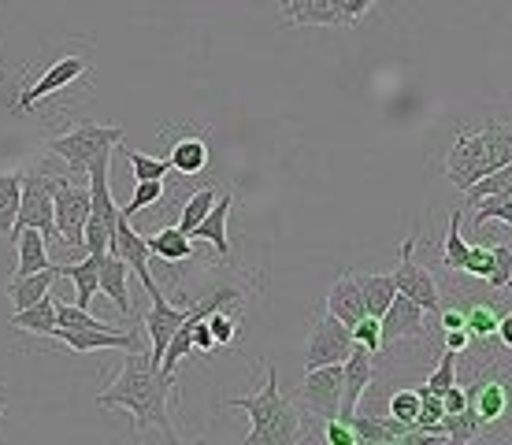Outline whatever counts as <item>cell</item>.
<instances>
[{"instance_id": "obj_1", "label": "cell", "mask_w": 512, "mask_h": 445, "mask_svg": "<svg viewBox=\"0 0 512 445\" xmlns=\"http://www.w3.org/2000/svg\"><path fill=\"white\" fill-rule=\"evenodd\" d=\"M171 386H175V375H167L145 349H127L119 379L112 382L108 390H101L97 405L127 408L130 416H134V431L160 427L167 442H175L179 434H175V427H171V420H167V397H171Z\"/></svg>"}, {"instance_id": "obj_14", "label": "cell", "mask_w": 512, "mask_h": 445, "mask_svg": "<svg viewBox=\"0 0 512 445\" xmlns=\"http://www.w3.org/2000/svg\"><path fill=\"white\" fill-rule=\"evenodd\" d=\"M56 342H64L75 353H101V349H141V331H78V327H56Z\"/></svg>"}, {"instance_id": "obj_20", "label": "cell", "mask_w": 512, "mask_h": 445, "mask_svg": "<svg viewBox=\"0 0 512 445\" xmlns=\"http://www.w3.org/2000/svg\"><path fill=\"white\" fill-rule=\"evenodd\" d=\"M231 204H234L231 193L216 197V204L208 208V216L201 219V223L193 227V234H190V238H201V242L212 245L219 256H231V242H227V219H231Z\"/></svg>"}, {"instance_id": "obj_11", "label": "cell", "mask_w": 512, "mask_h": 445, "mask_svg": "<svg viewBox=\"0 0 512 445\" xmlns=\"http://www.w3.org/2000/svg\"><path fill=\"white\" fill-rule=\"evenodd\" d=\"M108 253L119 256V260H123V264H127L141 282H145L149 297L164 293L153 279V267H149V256H153L149 253V242L141 238L138 230L130 227V216H123V212H119V219H116V230H112V245H108Z\"/></svg>"}, {"instance_id": "obj_38", "label": "cell", "mask_w": 512, "mask_h": 445, "mask_svg": "<svg viewBox=\"0 0 512 445\" xmlns=\"http://www.w3.org/2000/svg\"><path fill=\"white\" fill-rule=\"evenodd\" d=\"M82 238H86V242H82V249H86V253L104 256V253H108V245H112V227H108L101 216H93V212H90V219H86V234H82Z\"/></svg>"}, {"instance_id": "obj_26", "label": "cell", "mask_w": 512, "mask_h": 445, "mask_svg": "<svg viewBox=\"0 0 512 445\" xmlns=\"http://www.w3.org/2000/svg\"><path fill=\"white\" fill-rule=\"evenodd\" d=\"M145 242H149V253L167 260V264H182V260H193V256H197L193 238L190 234H182L179 227H164L160 234H149Z\"/></svg>"}, {"instance_id": "obj_27", "label": "cell", "mask_w": 512, "mask_h": 445, "mask_svg": "<svg viewBox=\"0 0 512 445\" xmlns=\"http://www.w3.org/2000/svg\"><path fill=\"white\" fill-rule=\"evenodd\" d=\"M12 331H30V334H52L56 331V297L52 290L34 301L30 308H19L12 316Z\"/></svg>"}, {"instance_id": "obj_8", "label": "cell", "mask_w": 512, "mask_h": 445, "mask_svg": "<svg viewBox=\"0 0 512 445\" xmlns=\"http://www.w3.org/2000/svg\"><path fill=\"white\" fill-rule=\"evenodd\" d=\"M509 386H512V375L509 371H501V368L479 371V375L464 386V394H468V408L479 416L483 434H487L498 420H505V412H509Z\"/></svg>"}, {"instance_id": "obj_35", "label": "cell", "mask_w": 512, "mask_h": 445, "mask_svg": "<svg viewBox=\"0 0 512 445\" xmlns=\"http://www.w3.org/2000/svg\"><path fill=\"white\" fill-rule=\"evenodd\" d=\"M453 382H457V353L442 349V356H438V368L427 375V382H423V386H427L431 394H446Z\"/></svg>"}, {"instance_id": "obj_18", "label": "cell", "mask_w": 512, "mask_h": 445, "mask_svg": "<svg viewBox=\"0 0 512 445\" xmlns=\"http://www.w3.org/2000/svg\"><path fill=\"white\" fill-rule=\"evenodd\" d=\"M282 26H346L334 0H286Z\"/></svg>"}, {"instance_id": "obj_48", "label": "cell", "mask_w": 512, "mask_h": 445, "mask_svg": "<svg viewBox=\"0 0 512 445\" xmlns=\"http://www.w3.org/2000/svg\"><path fill=\"white\" fill-rule=\"evenodd\" d=\"M375 4H379V0H375Z\"/></svg>"}, {"instance_id": "obj_45", "label": "cell", "mask_w": 512, "mask_h": 445, "mask_svg": "<svg viewBox=\"0 0 512 445\" xmlns=\"http://www.w3.org/2000/svg\"><path fill=\"white\" fill-rule=\"evenodd\" d=\"M501 338V345L505 349H512V312H505V316L498 319V331H494Z\"/></svg>"}, {"instance_id": "obj_15", "label": "cell", "mask_w": 512, "mask_h": 445, "mask_svg": "<svg viewBox=\"0 0 512 445\" xmlns=\"http://www.w3.org/2000/svg\"><path fill=\"white\" fill-rule=\"evenodd\" d=\"M423 316H427V312H423L412 297H405V293H394L390 308L379 316V327H383V345L405 342V338H420V334H423Z\"/></svg>"}, {"instance_id": "obj_22", "label": "cell", "mask_w": 512, "mask_h": 445, "mask_svg": "<svg viewBox=\"0 0 512 445\" xmlns=\"http://www.w3.org/2000/svg\"><path fill=\"white\" fill-rule=\"evenodd\" d=\"M60 271V279H71L75 282V305L90 308V301L101 293V256H86V260H78V264H64L56 267Z\"/></svg>"}, {"instance_id": "obj_2", "label": "cell", "mask_w": 512, "mask_h": 445, "mask_svg": "<svg viewBox=\"0 0 512 445\" xmlns=\"http://www.w3.org/2000/svg\"><path fill=\"white\" fill-rule=\"evenodd\" d=\"M227 408L249 412V434L245 445H297L301 442V412L290 397L279 390V371L268 368V379L253 397H231L223 401Z\"/></svg>"}, {"instance_id": "obj_13", "label": "cell", "mask_w": 512, "mask_h": 445, "mask_svg": "<svg viewBox=\"0 0 512 445\" xmlns=\"http://www.w3.org/2000/svg\"><path fill=\"white\" fill-rule=\"evenodd\" d=\"M372 375H375V353H368L364 345H353V353L342 360V408H338L342 420H349L357 412L360 397L368 394V386H372Z\"/></svg>"}, {"instance_id": "obj_30", "label": "cell", "mask_w": 512, "mask_h": 445, "mask_svg": "<svg viewBox=\"0 0 512 445\" xmlns=\"http://www.w3.org/2000/svg\"><path fill=\"white\" fill-rule=\"evenodd\" d=\"M360 279V293H364V308L368 316H383L390 301H394V275H357Z\"/></svg>"}, {"instance_id": "obj_47", "label": "cell", "mask_w": 512, "mask_h": 445, "mask_svg": "<svg viewBox=\"0 0 512 445\" xmlns=\"http://www.w3.org/2000/svg\"><path fill=\"white\" fill-rule=\"evenodd\" d=\"M505 290H512V282H509V286H505Z\"/></svg>"}, {"instance_id": "obj_33", "label": "cell", "mask_w": 512, "mask_h": 445, "mask_svg": "<svg viewBox=\"0 0 512 445\" xmlns=\"http://www.w3.org/2000/svg\"><path fill=\"white\" fill-rule=\"evenodd\" d=\"M216 204V186H205V190H197L190 201L182 204V216H179V230L182 234H193V227L208 216V208Z\"/></svg>"}, {"instance_id": "obj_21", "label": "cell", "mask_w": 512, "mask_h": 445, "mask_svg": "<svg viewBox=\"0 0 512 445\" xmlns=\"http://www.w3.org/2000/svg\"><path fill=\"white\" fill-rule=\"evenodd\" d=\"M56 279H60V271L56 267H41V271H30V275H12V282H8V297H12L15 312L19 308H30L34 301H41L45 293L56 286Z\"/></svg>"}, {"instance_id": "obj_29", "label": "cell", "mask_w": 512, "mask_h": 445, "mask_svg": "<svg viewBox=\"0 0 512 445\" xmlns=\"http://www.w3.org/2000/svg\"><path fill=\"white\" fill-rule=\"evenodd\" d=\"M19 197H23V171H4L0 175V234L8 238L19 216Z\"/></svg>"}, {"instance_id": "obj_10", "label": "cell", "mask_w": 512, "mask_h": 445, "mask_svg": "<svg viewBox=\"0 0 512 445\" xmlns=\"http://www.w3.org/2000/svg\"><path fill=\"white\" fill-rule=\"evenodd\" d=\"M301 405L316 416V420H331L342 408V364H323V368H305L301 382Z\"/></svg>"}, {"instance_id": "obj_4", "label": "cell", "mask_w": 512, "mask_h": 445, "mask_svg": "<svg viewBox=\"0 0 512 445\" xmlns=\"http://www.w3.org/2000/svg\"><path fill=\"white\" fill-rule=\"evenodd\" d=\"M116 145H123V127H108V123L82 119L78 127L64 130V134H56V138L49 141V153L56 156V160H64L67 175L82 178L97 156L112 153Z\"/></svg>"}, {"instance_id": "obj_19", "label": "cell", "mask_w": 512, "mask_h": 445, "mask_svg": "<svg viewBox=\"0 0 512 445\" xmlns=\"http://www.w3.org/2000/svg\"><path fill=\"white\" fill-rule=\"evenodd\" d=\"M349 423H353V431H357V442H368V445L405 442L412 434L409 423L394 420V416H360V412H353Z\"/></svg>"}, {"instance_id": "obj_31", "label": "cell", "mask_w": 512, "mask_h": 445, "mask_svg": "<svg viewBox=\"0 0 512 445\" xmlns=\"http://www.w3.org/2000/svg\"><path fill=\"white\" fill-rule=\"evenodd\" d=\"M498 308L487 305V301H472V305L464 308V327H468V334L472 338H479V342H487V338H494V331H498Z\"/></svg>"}, {"instance_id": "obj_24", "label": "cell", "mask_w": 512, "mask_h": 445, "mask_svg": "<svg viewBox=\"0 0 512 445\" xmlns=\"http://www.w3.org/2000/svg\"><path fill=\"white\" fill-rule=\"evenodd\" d=\"M15 249H19V260H15V271L12 275H30V271H41V267H49V242H45V234L38 227H26L19 234H12Z\"/></svg>"}, {"instance_id": "obj_5", "label": "cell", "mask_w": 512, "mask_h": 445, "mask_svg": "<svg viewBox=\"0 0 512 445\" xmlns=\"http://www.w3.org/2000/svg\"><path fill=\"white\" fill-rule=\"evenodd\" d=\"M67 171L45 160V164H34L23 171V197H19V216H15L12 234L26 227H38L45 234V242H60L56 234V219H52V193H56V182L64 178Z\"/></svg>"}, {"instance_id": "obj_28", "label": "cell", "mask_w": 512, "mask_h": 445, "mask_svg": "<svg viewBox=\"0 0 512 445\" xmlns=\"http://www.w3.org/2000/svg\"><path fill=\"white\" fill-rule=\"evenodd\" d=\"M509 193H512V160L501 164L498 171L483 175L479 182H472V186L464 190V208H472V204L483 201V197H509Z\"/></svg>"}, {"instance_id": "obj_41", "label": "cell", "mask_w": 512, "mask_h": 445, "mask_svg": "<svg viewBox=\"0 0 512 445\" xmlns=\"http://www.w3.org/2000/svg\"><path fill=\"white\" fill-rule=\"evenodd\" d=\"M208 331H212V338H216V345H231L234 338H238V323H234V316H227V308H216V312H208Z\"/></svg>"}, {"instance_id": "obj_7", "label": "cell", "mask_w": 512, "mask_h": 445, "mask_svg": "<svg viewBox=\"0 0 512 445\" xmlns=\"http://www.w3.org/2000/svg\"><path fill=\"white\" fill-rule=\"evenodd\" d=\"M412 253H416V234H409V238L401 242V253H397V267L390 271V275H394L397 293L412 297V301H416V305H420L423 312H438V308H442V293H438L435 275H431V271H427V267H423Z\"/></svg>"}, {"instance_id": "obj_12", "label": "cell", "mask_w": 512, "mask_h": 445, "mask_svg": "<svg viewBox=\"0 0 512 445\" xmlns=\"http://www.w3.org/2000/svg\"><path fill=\"white\" fill-rule=\"evenodd\" d=\"M82 75H90V60H86V56H60V60H52L49 71H45L34 86H26L23 93H19V108H23V112H30L34 104H41L45 97L60 93V89H67L75 78H82Z\"/></svg>"}, {"instance_id": "obj_16", "label": "cell", "mask_w": 512, "mask_h": 445, "mask_svg": "<svg viewBox=\"0 0 512 445\" xmlns=\"http://www.w3.org/2000/svg\"><path fill=\"white\" fill-rule=\"evenodd\" d=\"M190 305H193V301H190ZM190 305L171 308V305H167V297H164V293H156V297H153V312L145 316V331H149V356H153L156 364L164 360L167 342H171V334L179 331V323H182V319H186V312H190Z\"/></svg>"}, {"instance_id": "obj_25", "label": "cell", "mask_w": 512, "mask_h": 445, "mask_svg": "<svg viewBox=\"0 0 512 445\" xmlns=\"http://www.w3.org/2000/svg\"><path fill=\"white\" fill-rule=\"evenodd\" d=\"M130 267L119 260V256L104 253L101 256V293L104 297H112V305L130 316Z\"/></svg>"}, {"instance_id": "obj_46", "label": "cell", "mask_w": 512, "mask_h": 445, "mask_svg": "<svg viewBox=\"0 0 512 445\" xmlns=\"http://www.w3.org/2000/svg\"><path fill=\"white\" fill-rule=\"evenodd\" d=\"M4 397L8 394H4V386H0V420H4Z\"/></svg>"}, {"instance_id": "obj_34", "label": "cell", "mask_w": 512, "mask_h": 445, "mask_svg": "<svg viewBox=\"0 0 512 445\" xmlns=\"http://www.w3.org/2000/svg\"><path fill=\"white\" fill-rule=\"evenodd\" d=\"M160 201H164V178H141L134 186L130 204L123 208V216H138V212H145V208H153Z\"/></svg>"}, {"instance_id": "obj_37", "label": "cell", "mask_w": 512, "mask_h": 445, "mask_svg": "<svg viewBox=\"0 0 512 445\" xmlns=\"http://www.w3.org/2000/svg\"><path fill=\"white\" fill-rule=\"evenodd\" d=\"M349 331H353V342L364 345L368 353H375V356L383 353V327H379V316H364V319H357V323H353Z\"/></svg>"}, {"instance_id": "obj_36", "label": "cell", "mask_w": 512, "mask_h": 445, "mask_svg": "<svg viewBox=\"0 0 512 445\" xmlns=\"http://www.w3.org/2000/svg\"><path fill=\"white\" fill-rule=\"evenodd\" d=\"M119 153L127 156L130 167H134V178H167L171 175V160H156V156H145V153H134V149H119Z\"/></svg>"}, {"instance_id": "obj_17", "label": "cell", "mask_w": 512, "mask_h": 445, "mask_svg": "<svg viewBox=\"0 0 512 445\" xmlns=\"http://www.w3.org/2000/svg\"><path fill=\"white\" fill-rule=\"evenodd\" d=\"M327 312H331L334 319H342L346 327H353L357 319L368 316L357 271H346V275H338V279H334V286L327 290Z\"/></svg>"}, {"instance_id": "obj_6", "label": "cell", "mask_w": 512, "mask_h": 445, "mask_svg": "<svg viewBox=\"0 0 512 445\" xmlns=\"http://www.w3.org/2000/svg\"><path fill=\"white\" fill-rule=\"evenodd\" d=\"M52 219H56V234L67 249H82V234H86V219H90V186H71V175L56 182L52 193Z\"/></svg>"}, {"instance_id": "obj_43", "label": "cell", "mask_w": 512, "mask_h": 445, "mask_svg": "<svg viewBox=\"0 0 512 445\" xmlns=\"http://www.w3.org/2000/svg\"><path fill=\"white\" fill-rule=\"evenodd\" d=\"M323 438H327L331 445H357V431H353V423L342 420V416L323 420Z\"/></svg>"}, {"instance_id": "obj_3", "label": "cell", "mask_w": 512, "mask_h": 445, "mask_svg": "<svg viewBox=\"0 0 512 445\" xmlns=\"http://www.w3.org/2000/svg\"><path fill=\"white\" fill-rule=\"evenodd\" d=\"M512 160V123H487L479 130H461L446 153V178L457 190H468L483 175Z\"/></svg>"}, {"instance_id": "obj_44", "label": "cell", "mask_w": 512, "mask_h": 445, "mask_svg": "<svg viewBox=\"0 0 512 445\" xmlns=\"http://www.w3.org/2000/svg\"><path fill=\"white\" fill-rule=\"evenodd\" d=\"M442 338H446L449 353H457V356L472 345V334H468V327H446V331H442Z\"/></svg>"}, {"instance_id": "obj_40", "label": "cell", "mask_w": 512, "mask_h": 445, "mask_svg": "<svg viewBox=\"0 0 512 445\" xmlns=\"http://www.w3.org/2000/svg\"><path fill=\"white\" fill-rule=\"evenodd\" d=\"M390 416L416 427V416H420V390H397V394L390 397Z\"/></svg>"}, {"instance_id": "obj_9", "label": "cell", "mask_w": 512, "mask_h": 445, "mask_svg": "<svg viewBox=\"0 0 512 445\" xmlns=\"http://www.w3.org/2000/svg\"><path fill=\"white\" fill-rule=\"evenodd\" d=\"M353 331H349L342 319L327 316L312 319V331L305 342V368H323V364H342L353 353Z\"/></svg>"}, {"instance_id": "obj_42", "label": "cell", "mask_w": 512, "mask_h": 445, "mask_svg": "<svg viewBox=\"0 0 512 445\" xmlns=\"http://www.w3.org/2000/svg\"><path fill=\"white\" fill-rule=\"evenodd\" d=\"M490 286L505 290L512 282V245H494V271H490Z\"/></svg>"}, {"instance_id": "obj_32", "label": "cell", "mask_w": 512, "mask_h": 445, "mask_svg": "<svg viewBox=\"0 0 512 445\" xmlns=\"http://www.w3.org/2000/svg\"><path fill=\"white\" fill-rule=\"evenodd\" d=\"M464 260H468V242L461 238V208H453L446 230V245H442V264L449 271H464Z\"/></svg>"}, {"instance_id": "obj_23", "label": "cell", "mask_w": 512, "mask_h": 445, "mask_svg": "<svg viewBox=\"0 0 512 445\" xmlns=\"http://www.w3.org/2000/svg\"><path fill=\"white\" fill-rule=\"evenodd\" d=\"M171 171H179V175H201L208 167V160H212V153H208V138L205 134H190V138H179L175 145H171Z\"/></svg>"}, {"instance_id": "obj_39", "label": "cell", "mask_w": 512, "mask_h": 445, "mask_svg": "<svg viewBox=\"0 0 512 445\" xmlns=\"http://www.w3.org/2000/svg\"><path fill=\"white\" fill-rule=\"evenodd\" d=\"M490 271H494V245H468V260H464L461 275L490 279Z\"/></svg>"}]
</instances>
